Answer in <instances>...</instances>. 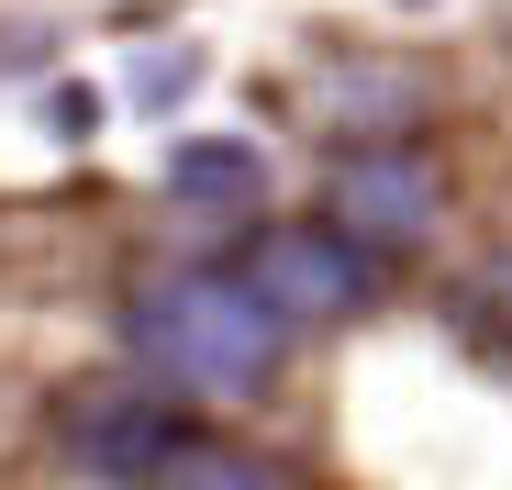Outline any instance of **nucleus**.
<instances>
[{
    "label": "nucleus",
    "mask_w": 512,
    "mask_h": 490,
    "mask_svg": "<svg viewBox=\"0 0 512 490\" xmlns=\"http://www.w3.org/2000/svg\"><path fill=\"white\" fill-rule=\"evenodd\" d=\"M279 335H290L279 301L245 268H179V279H156L134 301V346L190 390H256L279 368Z\"/></svg>",
    "instance_id": "nucleus-1"
},
{
    "label": "nucleus",
    "mask_w": 512,
    "mask_h": 490,
    "mask_svg": "<svg viewBox=\"0 0 512 490\" xmlns=\"http://www.w3.org/2000/svg\"><path fill=\"white\" fill-rule=\"evenodd\" d=\"M245 279L279 301V323H334V312H368V290H379L368 245H357V234H323V223L268 234V245L245 257Z\"/></svg>",
    "instance_id": "nucleus-2"
},
{
    "label": "nucleus",
    "mask_w": 512,
    "mask_h": 490,
    "mask_svg": "<svg viewBox=\"0 0 512 490\" xmlns=\"http://www.w3.org/2000/svg\"><path fill=\"white\" fill-rule=\"evenodd\" d=\"M179 413H156V401H90V424H78V457L112 468V479H167V457H179Z\"/></svg>",
    "instance_id": "nucleus-3"
},
{
    "label": "nucleus",
    "mask_w": 512,
    "mask_h": 490,
    "mask_svg": "<svg viewBox=\"0 0 512 490\" xmlns=\"http://www.w3.org/2000/svg\"><path fill=\"white\" fill-rule=\"evenodd\" d=\"M167 190H179L190 212H256V201H268V156H256V145H179V156H167Z\"/></svg>",
    "instance_id": "nucleus-4"
},
{
    "label": "nucleus",
    "mask_w": 512,
    "mask_h": 490,
    "mask_svg": "<svg viewBox=\"0 0 512 490\" xmlns=\"http://www.w3.org/2000/svg\"><path fill=\"white\" fill-rule=\"evenodd\" d=\"M156 490H290V479H279V468H256V457H234V446H201V435H190L179 457H167Z\"/></svg>",
    "instance_id": "nucleus-5"
},
{
    "label": "nucleus",
    "mask_w": 512,
    "mask_h": 490,
    "mask_svg": "<svg viewBox=\"0 0 512 490\" xmlns=\"http://www.w3.org/2000/svg\"><path fill=\"white\" fill-rule=\"evenodd\" d=\"M190 78H201V56H190V45H156V56L134 67V101H145V112H167V101H190Z\"/></svg>",
    "instance_id": "nucleus-6"
}]
</instances>
